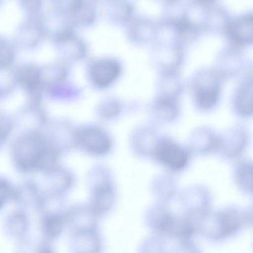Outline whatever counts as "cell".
<instances>
[{"label": "cell", "mask_w": 253, "mask_h": 253, "mask_svg": "<svg viewBox=\"0 0 253 253\" xmlns=\"http://www.w3.org/2000/svg\"><path fill=\"white\" fill-rule=\"evenodd\" d=\"M63 226L62 218L58 214H48L44 218L43 229L46 235L50 238L58 236L62 232Z\"/></svg>", "instance_id": "cell-23"}, {"label": "cell", "mask_w": 253, "mask_h": 253, "mask_svg": "<svg viewBox=\"0 0 253 253\" xmlns=\"http://www.w3.org/2000/svg\"><path fill=\"white\" fill-rule=\"evenodd\" d=\"M220 79L219 75L213 69H203L194 77V96L199 108L209 109L216 104L220 92Z\"/></svg>", "instance_id": "cell-5"}, {"label": "cell", "mask_w": 253, "mask_h": 253, "mask_svg": "<svg viewBox=\"0 0 253 253\" xmlns=\"http://www.w3.org/2000/svg\"><path fill=\"white\" fill-rule=\"evenodd\" d=\"M219 135L207 127L195 129L189 136V150L199 156H206L218 151Z\"/></svg>", "instance_id": "cell-10"}, {"label": "cell", "mask_w": 253, "mask_h": 253, "mask_svg": "<svg viewBox=\"0 0 253 253\" xmlns=\"http://www.w3.org/2000/svg\"><path fill=\"white\" fill-rule=\"evenodd\" d=\"M113 201L112 189L107 183L96 185L93 190L91 207L97 214L102 213L109 209Z\"/></svg>", "instance_id": "cell-19"}, {"label": "cell", "mask_w": 253, "mask_h": 253, "mask_svg": "<svg viewBox=\"0 0 253 253\" xmlns=\"http://www.w3.org/2000/svg\"><path fill=\"white\" fill-rule=\"evenodd\" d=\"M248 144V136L240 126H234L219 135L218 151L226 160L240 157L245 151Z\"/></svg>", "instance_id": "cell-6"}, {"label": "cell", "mask_w": 253, "mask_h": 253, "mask_svg": "<svg viewBox=\"0 0 253 253\" xmlns=\"http://www.w3.org/2000/svg\"><path fill=\"white\" fill-rule=\"evenodd\" d=\"M96 18V12L92 3L88 0H82L66 20L73 27H84L92 25Z\"/></svg>", "instance_id": "cell-18"}, {"label": "cell", "mask_w": 253, "mask_h": 253, "mask_svg": "<svg viewBox=\"0 0 253 253\" xmlns=\"http://www.w3.org/2000/svg\"><path fill=\"white\" fill-rule=\"evenodd\" d=\"M10 187L5 180L0 179V209L10 193Z\"/></svg>", "instance_id": "cell-28"}, {"label": "cell", "mask_w": 253, "mask_h": 253, "mask_svg": "<svg viewBox=\"0 0 253 253\" xmlns=\"http://www.w3.org/2000/svg\"><path fill=\"white\" fill-rule=\"evenodd\" d=\"M16 79L27 91L34 102L37 103L42 94V74L40 70L31 65L21 67L16 74Z\"/></svg>", "instance_id": "cell-11"}, {"label": "cell", "mask_w": 253, "mask_h": 253, "mask_svg": "<svg viewBox=\"0 0 253 253\" xmlns=\"http://www.w3.org/2000/svg\"><path fill=\"white\" fill-rule=\"evenodd\" d=\"M160 137L152 129L142 131L139 135L138 149L141 155L152 157Z\"/></svg>", "instance_id": "cell-22"}, {"label": "cell", "mask_w": 253, "mask_h": 253, "mask_svg": "<svg viewBox=\"0 0 253 253\" xmlns=\"http://www.w3.org/2000/svg\"><path fill=\"white\" fill-rule=\"evenodd\" d=\"M53 39L59 49L69 57L81 58L86 53V46L84 41L71 25L55 32Z\"/></svg>", "instance_id": "cell-9"}, {"label": "cell", "mask_w": 253, "mask_h": 253, "mask_svg": "<svg viewBox=\"0 0 253 253\" xmlns=\"http://www.w3.org/2000/svg\"><path fill=\"white\" fill-rule=\"evenodd\" d=\"M120 72V65L112 59L98 60L93 64L91 69L93 82L101 87L111 84L118 77Z\"/></svg>", "instance_id": "cell-12"}, {"label": "cell", "mask_w": 253, "mask_h": 253, "mask_svg": "<svg viewBox=\"0 0 253 253\" xmlns=\"http://www.w3.org/2000/svg\"><path fill=\"white\" fill-rule=\"evenodd\" d=\"M230 35L233 40L239 43L247 44L253 40L252 16H246L238 19L232 24Z\"/></svg>", "instance_id": "cell-20"}, {"label": "cell", "mask_w": 253, "mask_h": 253, "mask_svg": "<svg viewBox=\"0 0 253 253\" xmlns=\"http://www.w3.org/2000/svg\"><path fill=\"white\" fill-rule=\"evenodd\" d=\"M252 224V209H242L233 205L211 211L201 220L199 232L209 241H224Z\"/></svg>", "instance_id": "cell-1"}, {"label": "cell", "mask_w": 253, "mask_h": 253, "mask_svg": "<svg viewBox=\"0 0 253 253\" xmlns=\"http://www.w3.org/2000/svg\"><path fill=\"white\" fill-rule=\"evenodd\" d=\"M105 13L108 20L117 25H127L132 19L134 8L129 0H111Z\"/></svg>", "instance_id": "cell-14"}, {"label": "cell", "mask_w": 253, "mask_h": 253, "mask_svg": "<svg viewBox=\"0 0 253 253\" xmlns=\"http://www.w3.org/2000/svg\"><path fill=\"white\" fill-rule=\"evenodd\" d=\"M169 204L157 201L147 210V224L157 234L168 235L174 222L176 214Z\"/></svg>", "instance_id": "cell-8"}, {"label": "cell", "mask_w": 253, "mask_h": 253, "mask_svg": "<svg viewBox=\"0 0 253 253\" xmlns=\"http://www.w3.org/2000/svg\"><path fill=\"white\" fill-rule=\"evenodd\" d=\"M14 54L11 47L5 42L0 40V69H4L11 65Z\"/></svg>", "instance_id": "cell-25"}, {"label": "cell", "mask_w": 253, "mask_h": 253, "mask_svg": "<svg viewBox=\"0 0 253 253\" xmlns=\"http://www.w3.org/2000/svg\"><path fill=\"white\" fill-rule=\"evenodd\" d=\"M177 97L158 94L153 107L154 114L158 121L167 123L174 119L178 112Z\"/></svg>", "instance_id": "cell-16"}, {"label": "cell", "mask_w": 253, "mask_h": 253, "mask_svg": "<svg viewBox=\"0 0 253 253\" xmlns=\"http://www.w3.org/2000/svg\"><path fill=\"white\" fill-rule=\"evenodd\" d=\"M159 165L172 172H180L188 166L190 160L189 149L173 139L160 137L151 157Z\"/></svg>", "instance_id": "cell-4"}, {"label": "cell", "mask_w": 253, "mask_h": 253, "mask_svg": "<svg viewBox=\"0 0 253 253\" xmlns=\"http://www.w3.org/2000/svg\"><path fill=\"white\" fill-rule=\"evenodd\" d=\"M200 0L204 1H210L211 0Z\"/></svg>", "instance_id": "cell-30"}, {"label": "cell", "mask_w": 253, "mask_h": 253, "mask_svg": "<svg viewBox=\"0 0 253 253\" xmlns=\"http://www.w3.org/2000/svg\"><path fill=\"white\" fill-rule=\"evenodd\" d=\"M126 34L128 38L135 42H143L149 40L153 33L151 25L142 19H135L126 25Z\"/></svg>", "instance_id": "cell-21"}, {"label": "cell", "mask_w": 253, "mask_h": 253, "mask_svg": "<svg viewBox=\"0 0 253 253\" xmlns=\"http://www.w3.org/2000/svg\"><path fill=\"white\" fill-rule=\"evenodd\" d=\"M94 0L99 1H104V2H107L111 0Z\"/></svg>", "instance_id": "cell-29"}, {"label": "cell", "mask_w": 253, "mask_h": 253, "mask_svg": "<svg viewBox=\"0 0 253 253\" xmlns=\"http://www.w3.org/2000/svg\"><path fill=\"white\" fill-rule=\"evenodd\" d=\"M178 202L181 213L199 225L201 220L211 211L212 197L206 186L195 184L185 188L179 193Z\"/></svg>", "instance_id": "cell-3"}, {"label": "cell", "mask_w": 253, "mask_h": 253, "mask_svg": "<svg viewBox=\"0 0 253 253\" xmlns=\"http://www.w3.org/2000/svg\"><path fill=\"white\" fill-rule=\"evenodd\" d=\"M77 144L89 153L103 155L110 150L111 142L102 131L93 127L79 129L75 135Z\"/></svg>", "instance_id": "cell-7"}, {"label": "cell", "mask_w": 253, "mask_h": 253, "mask_svg": "<svg viewBox=\"0 0 253 253\" xmlns=\"http://www.w3.org/2000/svg\"><path fill=\"white\" fill-rule=\"evenodd\" d=\"M12 126V122L9 118L0 115V146L10 132Z\"/></svg>", "instance_id": "cell-26"}, {"label": "cell", "mask_w": 253, "mask_h": 253, "mask_svg": "<svg viewBox=\"0 0 253 253\" xmlns=\"http://www.w3.org/2000/svg\"><path fill=\"white\" fill-rule=\"evenodd\" d=\"M234 106L236 112L243 117L253 114V80L247 75L237 89L234 97Z\"/></svg>", "instance_id": "cell-13"}, {"label": "cell", "mask_w": 253, "mask_h": 253, "mask_svg": "<svg viewBox=\"0 0 253 253\" xmlns=\"http://www.w3.org/2000/svg\"><path fill=\"white\" fill-rule=\"evenodd\" d=\"M233 177L238 189L248 196L253 193V164L251 160H239L233 169Z\"/></svg>", "instance_id": "cell-17"}, {"label": "cell", "mask_w": 253, "mask_h": 253, "mask_svg": "<svg viewBox=\"0 0 253 253\" xmlns=\"http://www.w3.org/2000/svg\"><path fill=\"white\" fill-rule=\"evenodd\" d=\"M82 0H53L57 14L66 20L74 11Z\"/></svg>", "instance_id": "cell-24"}, {"label": "cell", "mask_w": 253, "mask_h": 253, "mask_svg": "<svg viewBox=\"0 0 253 253\" xmlns=\"http://www.w3.org/2000/svg\"><path fill=\"white\" fill-rule=\"evenodd\" d=\"M152 189L157 201L169 204L177 193L175 179L167 173H161L152 181Z\"/></svg>", "instance_id": "cell-15"}, {"label": "cell", "mask_w": 253, "mask_h": 253, "mask_svg": "<svg viewBox=\"0 0 253 253\" xmlns=\"http://www.w3.org/2000/svg\"><path fill=\"white\" fill-rule=\"evenodd\" d=\"M102 113L104 116L109 117L114 116L120 111V105L116 102H109L102 109Z\"/></svg>", "instance_id": "cell-27"}, {"label": "cell", "mask_w": 253, "mask_h": 253, "mask_svg": "<svg viewBox=\"0 0 253 253\" xmlns=\"http://www.w3.org/2000/svg\"><path fill=\"white\" fill-rule=\"evenodd\" d=\"M55 152L39 136L31 135L21 139L14 152L16 165L23 171L42 169L51 165Z\"/></svg>", "instance_id": "cell-2"}]
</instances>
